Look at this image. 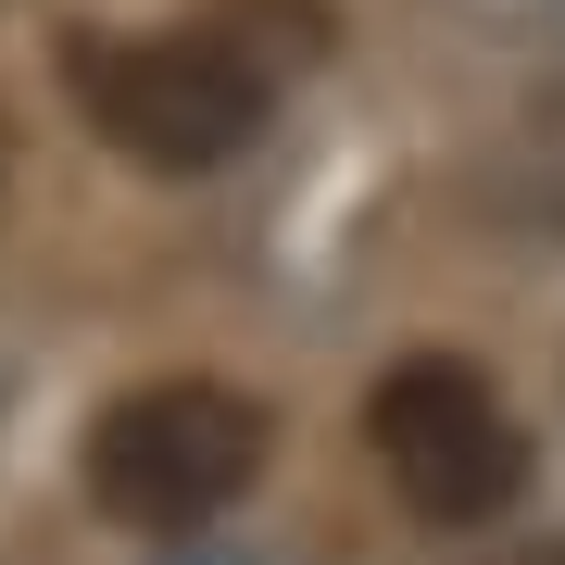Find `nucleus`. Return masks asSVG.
I'll list each match as a JSON object with an SVG mask.
<instances>
[{
	"label": "nucleus",
	"mask_w": 565,
	"mask_h": 565,
	"mask_svg": "<svg viewBox=\"0 0 565 565\" xmlns=\"http://www.w3.org/2000/svg\"><path fill=\"white\" fill-rule=\"evenodd\" d=\"M364 452L390 465V490L427 515V527H503L541 478L515 403L478 377L465 352H403L377 390H364Z\"/></svg>",
	"instance_id": "obj_3"
},
{
	"label": "nucleus",
	"mask_w": 565,
	"mask_h": 565,
	"mask_svg": "<svg viewBox=\"0 0 565 565\" xmlns=\"http://www.w3.org/2000/svg\"><path fill=\"white\" fill-rule=\"evenodd\" d=\"M264 403L226 377H139L114 390L102 427H88V503L114 527H139V541H189V527H214L226 503H252L264 478Z\"/></svg>",
	"instance_id": "obj_2"
},
{
	"label": "nucleus",
	"mask_w": 565,
	"mask_h": 565,
	"mask_svg": "<svg viewBox=\"0 0 565 565\" xmlns=\"http://www.w3.org/2000/svg\"><path fill=\"white\" fill-rule=\"evenodd\" d=\"M327 63V0H214L189 25H139V39H76L63 88H76L88 139L126 151L139 177H214L264 139L289 76Z\"/></svg>",
	"instance_id": "obj_1"
},
{
	"label": "nucleus",
	"mask_w": 565,
	"mask_h": 565,
	"mask_svg": "<svg viewBox=\"0 0 565 565\" xmlns=\"http://www.w3.org/2000/svg\"><path fill=\"white\" fill-rule=\"evenodd\" d=\"M490 565H565V541H515V553H490Z\"/></svg>",
	"instance_id": "obj_4"
}]
</instances>
